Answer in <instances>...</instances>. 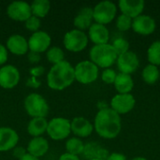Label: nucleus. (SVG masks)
<instances>
[{
	"mask_svg": "<svg viewBox=\"0 0 160 160\" xmlns=\"http://www.w3.org/2000/svg\"><path fill=\"white\" fill-rule=\"evenodd\" d=\"M121 128L120 115L111 108L99 110L95 117L94 128L103 139L111 140L116 138L121 131Z\"/></svg>",
	"mask_w": 160,
	"mask_h": 160,
	"instance_id": "1",
	"label": "nucleus"
},
{
	"mask_svg": "<svg viewBox=\"0 0 160 160\" xmlns=\"http://www.w3.org/2000/svg\"><path fill=\"white\" fill-rule=\"evenodd\" d=\"M74 81V67L66 60L53 65L47 75V84L52 90H64Z\"/></svg>",
	"mask_w": 160,
	"mask_h": 160,
	"instance_id": "2",
	"label": "nucleus"
},
{
	"mask_svg": "<svg viewBox=\"0 0 160 160\" xmlns=\"http://www.w3.org/2000/svg\"><path fill=\"white\" fill-rule=\"evenodd\" d=\"M90 61L98 68H110L117 60V53L112 44L94 45L89 52Z\"/></svg>",
	"mask_w": 160,
	"mask_h": 160,
	"instance_id": "3",
	"label": "nucleus"
},
{
	"mask_svg": "<svg viewBox=\"0 0 160 160\" xmlns=\"http://www.w3.org/2000/svg\"><path fill=\"white\" fill-rule=\"evenodd\" d=\"M24 108L28 115L33 118L46 117L49 112V105L45 98L37 93L29 94L24 99Z\"/></svg>",
	"mask_w": 160,
	"mask_h": 160,
	"instance_id": "4",
	"label": "nucleus"
},
{
	"mask_svg": "<svg viewBox=\"0 0 160 160\" xmlns=\"http://www.w3.org/2000/svg\"><path fill=\"white\" fill-rule=\"evenodd\" d=\"M117 13L116 5L109 0L98 3L93 8V18L97 23L108 24L112 22Z\"/></svg>",
	"mask_w": 160,
	"mask_h": 160,
	"instance_id": "5",
	"label": "nucleus"
},
{
	"mask_svg": "<svg viewBox=\"0 0 160 160\" xmlns=\"http://www.w3.org/2000/svg\"><path fill=\"white\" fill-rule=\"evenodd\" d=\"M74 70L75 80L82 84L92 83L98 77V68L89 60L78 63L74 68Z\"/></svg>",
	"mask_w": 160,
	"mask_h": 160,
	"instance_id": "6",
	"label": "nucleus"
},
{
	"mask_svg": "<svg viewBox=\"0 0 160 160\" xmlns=\"http://www.w3.org/2000/svg\"><path fill=\"white\" fill-rule=\"evenodd\" d=\"M51 139L54 141L64 140L71 132L70 122L64 117H55L48 122L47 131Z\"/></svg>",
	"mask_w": 160,
	"mask_h": 160,
	"instance_id": "7",
	"label": "nucleus"
},
{
	"mask_svg": "<svg viewBox=\"0 0 160 160\" xmlns=\"http://www.w3.org/2000/svg\"><path fill=\"white\" fill-rule=\"evenodd\" d=\"M64 46L65 48L73 52H79L85 49L88 44L87 35L81 30L73 29L65 34L64 37Z\"/></svg>",
	"mask_w": 160,
	"mask_h": 160,
	"instance_id": "8",
	"label": "nucleus"
},
{
	"mask_svg": "<svg viewBox=\"0 0 160 160\" xmlns=\"http://www.w3.org/2000/svg\"><path fill=\"white\" fill-rule=\"evenodd\" d=\"M136 100L131 94H117L111 100V109L120 114H127L135 107Z\"/></svg>",
	"mask_w": 160,
	"mask_h": 160,
	"instance_id": "9",
	"label": "nucleus"
},
{
	"mask_svg": "<svg viewBox=\"0 0 160 160\" xmlns=\"http://www.w3.org/2000/svg\"><path fill=\"white\" fill-rule=\"evenodd\" d=\"M7 13L10 19L19 22H25L32 16L31 7L25 1L11 2L7 8Z\"/></svg>",
	"mask_w": 160,
	"mask_h": 160,
	"instance_id": "10",
	"label": "nucleus"
},
{
	"mask_svg": "<svg viewBox=\"0 0 160 160\" xmlns=\"http://www.w3.org/2000/svg\"><path fill=\"white\" fill-rule=\"evenodd\" d=\"M116 64L118 69L120 70V73L130 75L137 70L140 62L137 54L132 51H128L121 55H118Z\"/></svg>",
	"mask_w": 160,
	"mask_h": 160,
	"instance_id": "11",
	"label": "nucleus"
},
{
	"mask_svg": "<svg viewBox=\"0 0 160 160\" xmlns=\"http://www.w3.org/2000/svg\"><path fill=\"white\" fill-rule=\"evenodd\" d=\"M156 26H157V23L154 18H152L149 15L142 14L132 20L131 28L137 34L148 36L155 32Z\"/></svg>",
	"mask_w": 160,
	"mask_h": 160,
	"instance_id": "12",
	"label": "nucleus"
},
{
	"mask_svg": "<svg viewBox=\"0 0 160 160\" xmlns=\"http://www.w3.org/2000/svg\"><path fill=\"white\" fill-rule=\"evenodd\" d=\"M20 81V72L12 65H7L0 68V86L6 89L15 87Z\"/></svg>",
	"mask_w": 160,
	"mask_h": 160,
	"instance_id": "13",
	"label": "nucleus"
},
{
	"mask_svg": "<svg viewBox=\"0 0 160 160\" xmlns=\"http://www.w3.org/2000/svg\"><path fill=\"white\" fill-rule=\"evenodd\" d=\"M52 42L50 35L44 31H37L32 34L28 40V48L34 52H43L48 50Z\"/></svg>",
	"mask_w": 160,
	"mask_h": 160,
	"instance_id": "14",
	"label": "nucleus"
},
{
	"mask_svg": "<svg viewBox=\"0 0 160 160\" xmlns=\"http://www.w3.org/2000/svg\"><path fill=\"white\" fill-rule=\"evenodd\" d=\"M122 14L135 19L142 15L145 3L143 0H120L118 3Z\"/></svg>",
	"mask_w": 160,
	"mask_h": 160,
	"instance_id": "15",
	"label": "nucleus"
},
{
	"mask_svg": "<svg viewBox=\"0 0 160 160\" xmlns=\"http://www.w3.org/2000/svg\"><path fill=\"white\" fill-rule=\"evenodd\" d=\"M19 142L17 132L10 128H0V152L14 149Z\"/></svg>",
	"mask_w": 160,
	"mask_h": 160,
	"instance_id": "16",
	"label": "nucleus"
},
{
	"mask_svg": "<svg viewBox=\"0 0 160 160\" xmlns=\"http://www.w3.org/2000/svg\"><path fill=\"white\" fill-rule=\"evenodd\" d=\"M88 36L90 40L95 43V45H100L108 43L110 33L105 25L94 22L88 29Z\"/></svg>",
	"mask_w": 160,
	"mask_h": 160,
	"instance_id": "17",
	"label": "nucleus"
},
{
	"mask_svg": "<svg viewBox=\"0 0 160 160\" xmlns=\"http://www.w3.org/2000/svg\"><path fill=\"white\" fill-rule=\"evenodd\" d=\"M7 49L16 55L25 54L29 50L28 41L22 35H12L7 40Z\"/></svg>",
	"mask_w": 160,
	"mask_h": 160,
	"instance_id": "18",
	"label": "nucleus"
},
{
	"mask_svg": "<svg viewBox=\"0 0 160 160\" xmlns=\"http://www.w3.org/2000/svg\"><path fill=\"white\" fill-rule=\"evenodd\" d=\"M71 131L78 137L86 138L90 136L94 130V126L84 117H75L70 122Z\"/></svg>",
	"mask_w": 160,
	"mask_h": 160,
	"instance_id": "19",
	"label": "nucleus"
},
{
	"mask_svg": "<svg viewBox=\"0 0 160 160\" xmlns=\"http://www.w3.org/2000/svg\"><path fill=\"white\" fill-rule=\"evenodd\" d=\"M93 8L90 7H84L78 12L74 18L73 23L78 30L83 31L90 28V26L93 24Z\"/></svg>",
	"mask_w": 160,
	"mask_h": 160,
	"instance_id": "20",
	"label": "nucleus"
},
{
	"mask_svg": "<svg viewBox=\"0 0 160 160\" xmlns=\"http://www.w3.org/2000/svg\"><path fill=\"white\" fill-rule=\"evenodd\" d=\"M49 150V143L43 137L33 138L27 145V154L38 158L44 156Z\"/></svg>",
	"mask_w": 160,
	"mask_h": 160,
	"instance_id": "21",
	"label": "nucleus"
},
{
	"mask_svg": "<svg viewBox=\"0 0 160 160\" xmlns=\"http://www.w3.org/2000/svg\"><path fill=\"white\" fill-rule=\"evenodd\" d=\"M84 158L90 159H102L106 160L109 155L105 148L98 144L97 142H90L84 145V150L82 152Z\"/></svg>",
	"mask_w": 160,
	"mask_h": 160,
	"instance_id": "22",
	"label": "nucleus"
},
{
	"mask_svg": "<svg viewBox=\"0 0 160 160\" xmlns=\"http://www.w3.org/2000/svg\"><path fill=\"white\" fill-rule=\"evenodd\" d=\"M113 84L118 94H129L134 87V81L131 75L118 73Z\"/></svg>",
	"mask_w": 160,
	"mask_h": 160,
	"instance_id": "23",
	"label": "nucleus"
},
{
	"mask_svg": "<svg viewBox=\"0 0 160 160\" xmlns=\"http://www.w3.org/2000/svg\"><path fill=\"white\" fill-rule=\"evenodd\" d=\"M47 127H48V122L46 118L37 117L30 120L27 126V131L32 137L37 138V137H40L44 132L47 131Z\"/></svg>",
	"mask_w": 160,
	"mask_h": 160,
	"instance_id": "24",
	"label": "nucleus"
},
{
	"mask_svg": "<svg viewBox=\"0 0 160 160\" xmlns=\"http://www.w3.org/2000/svg\"><path fill=\"white\" fill-rule=\"evenodd\" d=\"M30 7L32 15L38 18H43L48 14L51 8V3L48 0H35L32 2Z\"/></svg>",
	"mask_w": 160,
	"mask_h": 160,
	"instance_id": "25",
	"label": "nucleus"
},
{
	"mask_svg": "<svg viewBox=\"0 0 160 160\" xmlns=\"http://www.w3.org/2000/svg\"><path fill=\"white\" fill-rule=\"evenodd\" d=\"M142 76L144 82L147 84H155L159 79L160 71L157 66L149 64L143 68Z\"/></svg>",
	"mask_w": 160,
	"mask_h": 160,
	"instance_id": "26",
	"label": "nucleus"
},
{
	"mask_svg": "<svg viewBox=\"0 0 160 160\" xmlns=\"http://www.w3.org/2000/svg\"><path fill=\"white\" fill-rule=\"evenodd\" d=\"M147 59L151 65L160 66V40L154 41L147 50Z\"/></svg>",
	"mask_w": 160,
	"mask_h": 160,
	"instance_id": "27",
	"label": "nucleus"
},
{
	"mask_svg": "<svg viewBox=\"0 0 160 160\" xmlns=\"http://www.w3.org/2000/svg\"><path fill=\"white\" fill-rule=\"evenodd\" d=\"M66 150L68 154L79 156L82 154L84 150V144L79 138H71L66 142Z\"/></svg>",
	"mask_w": 160,
	"mask_h": 160,
	"instance_id": "28",
	"label": "nucleus"
},
{
	"mask_svg": "<svg viewBox=\"0 0 160 160\" xmlns=\"http://www.w3.org/2000/svg\"><path fill=\"white\" fill-rule=\"evenodd\" d=\"M46 55H47L48 61L53 65H56V64L64 61V58H65V54H64L63 50L59 47H56V46L50 48L47 51Z\"/></svg>",
	"mask_w": 160,
	"mask_h": 160,
	"instance_id": "29",
	"label": "nucleus"
},
{
	"mask_svg": "<svg viewBox=\"0 0 160 160\" xmlns=\"http://www.w3.org/2000/svg\"><path fill=\"white\" fill-rule=\"evenodd\" d=\"M132 20L130 17L121 14L117 17L116 19V27L120 31H128L131 28L132 26Z\"/></svg>",
	"mask_w": 160,
	"mask_h": 160,
	"instance_id": "30",
	"label": "nucleus"
},
{
	"mask_svg": "<svg viewBox=\"0 0 160 160\" xmlns=\"http://www.w3.org/2000/svg\"><path fill=\"white\" fill-rule=\"evenodd\" d=\"M112 45L114 48L117 55H121V54H123V53H125V52L129 51V43L124 38H116Z\"/></svg>",
	"mask_w": 160,
	"mask_h": 160,
	"instance_id": "31",
	"label": "nucleus"
},
{
	"mask_svg": "<svg viewBox=\"0 0 160 160\" xmlns=\"http://www.w3.org/2000/svg\"><path fill=\"white\" fill-rule=\"evenodd\" d=\"M117 73L115 72L114 69L112 68H105L101 74V79L102 81L107 83V84H113L114 81L116 79Z\"/></svg>",
	"mask_w": 160,
	"mask_h": 160,
	"instance_id": "32",
	"label": "nucleus"
},
{
	"mask_svg": "<svg viewBox=\"0 0 160 160\" xmlns=\"http://www.w3.org/2000/svg\"><path fill=\"white\" fill-rule=\"evenodd\" d=\"M25 27H26L27 30L32 31L34 33L38 31V29L40 27V20H39V18L32 15L30 18H28L25 21Z\"/></svg>",
	"mask_w": 160,
	"mask_h": 160,
	"instance_id": "33",
	"label": "nucleus"
},
{
	"mask_svg": "<svg viewBox=\"0 0 160 160\" xmlns=\"http://www.w3.org/2000/svg\"><path fill=\"white\" fill-rule=\"evenodd\" d=\"M8 60V50L0 43V66L5 64Z\"/></svg>",
	"mask_w": 160,
	"mask_h": 160,
	"instance_id": "34",
	"label": "nucleus"
},
{
	"mask_svg": "<svg viewBox=\"0 0 160 160\" xmlns=\"http://www.w3.org/2000/svg\"><path fill=\"white\" fill-rule=\"evenodd\" d=\"M26 154H27L26 150L24 148H22V147H15L14 150H13V156L18 159L22 158Z\"/></svg>",
	"mask_w": 160,
	"mask_h": 160,
	"instance_id": "35",
	"label": "nucleus"
},
{
	"mask_svg": "<svg viewBox=\"0 0 160 160\" xmlns=\"http://www.w3.org/2000/svg\"><path fill=\"white\" fill-rule=\"evenodd\" d=\"M106 160H127V158L125 155L120 153H112L109 155L108 158Z\"/></svg>",
	"mask_w": 160,
	"mask_h": 160,
	"instance_id": "36",
	"label": "nucleus"
},
{
	"mask_svg": "<svg viewBox=\"0 0 160 160\" xmlns=\"http://www.w3.org/2000/svg\"><path fill=\"white\" fill-rule=\"evenodd\" d=\"M28 59L31 63H38L40 60V55L38 52H30L28 53Z\"/></svg>",
	"mask_w": 160,
	"mask_h": 160,
	"instance_id": "37",
	"label": "nucleus"
},
{
	"mask_svg": "<svg viewBox=\"0 0 160 160\" xmlns=\"http://www.w3.org/2000/svg\"><path fill=\"white\" fill-rule=\"evenodd\" d=\"M58 160H80V158L78 156H74V155H71L68 153H65L59 158Z\"/></svg>",
	"mask_w": 160,
	"mask_h": 160,
	"instance_id": "38",
	"label": "nucleus"
},
{
	"mask_svg": "<svg viewBox=\"0 0 160 160\" xmlns=\"http://www.w3.org/2000/svg\"><path fill=\"white\" fill-rule=\"evenodd\" d=\"M19 160H38V158H37L29 155V154H26V155H24L22 158H20Z\"/></svg>",
	"mask_w": 160,
	"mask_h": 160,
	"instance_id": "39",
	"label": "nucleus"
},
{
	"mask_svg": "<svg viewBox=\"0 0 160 160\" xmlns=\"http://www.w3.org/2000/svg\"><path fill=\"white\" fill-rule=\"evenodd\" d=\"M131 160H147V159H146V158H142V157H137V158H132Z\"/></svg>",
	"mask_w": 160,
	"mask_h": 160,
	"instance_id": "40",
	"label": "nucleus"
},
{
	"mask_svg": "<svg viewBox=\"0 0 160 160\" xmlns=\"http://www.w3.org/2000/svg\"><path fill=\"white\" fill-rule=\"evenodd\" d=\"M90 160H102V159H90Z\"/></svg>",
	"mask_w": 160,
	"mask_h": 160,
	"instance_id": "41",
	"label": "nucleus"
}]
</instances>
